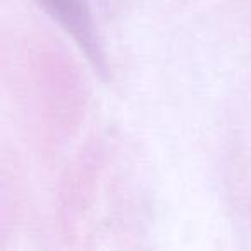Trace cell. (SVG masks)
I'll list each match as a JSON object with an SVG mask.
<instances>
[{
	"label": "cell",
	"mask_w": 251,
	"mask_h": 251,
	"mask_svg": "<svg viewBox=\"0 0 251 251\" xmlns=\"http://www.w3.org/2000/svg\"><path fill=\"white\" fill-rule=\"evenodd\" d=\"M71 38L98 73H105V57L91 12L84 0H35Z\"/></svg>",
	"instance_id": "cell-1"
}]
</instances>
